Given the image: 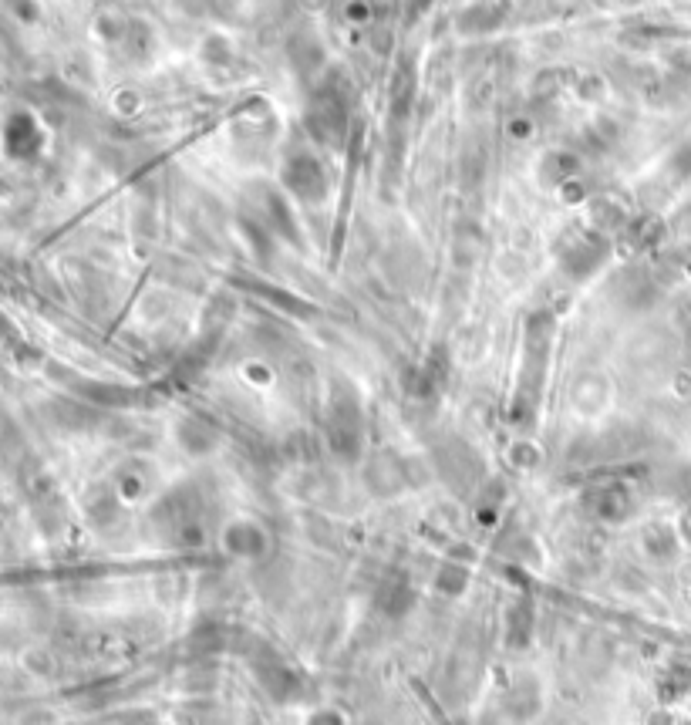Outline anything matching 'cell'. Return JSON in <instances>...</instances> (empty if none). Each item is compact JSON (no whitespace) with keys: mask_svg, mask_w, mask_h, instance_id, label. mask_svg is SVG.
Returning <instances> with one entry per match:
<instances>
[{"mask_svg":"<svg viewBox=\"0 0 691 725\" xmlns=\"http://www.w3.org/2000/svg\"><path fill=\"white\" fill-rule=\"evenodd\" d=\"M678 530H681V537L691 540V506L685 513H681V520H678Z\"/></svg>","mask_w":691,"mask_h":725,"instance_id":"obj_7","label":"cell"},{"mask_svg":"<svg viewBox=\"0 0 691 725\" xmlns=\"http://www.w3.org/2000/svg\"><path fill=\"white\" fill-rule=\"evenodd\" d=\"M587 506L597 520L614 523V520H624V516L631 513V496H627V489L617 486V483H597L587 493Z\"/></svg>","mask_w":691,"mask_h":725,"instance_id":"obj_1","label":"cell"},{"mask_svg":"<svg viewBox=\"0 0 691 725\" xmlns=\"http://www.w3.org/2000/svg\"><path fill=\"white\" fill-rule=\"evenodd\" d=\"M226 550L233 557H263L267 554V533L250 520L230 523L226 527Z\"/></svg>","mask_w":691,"mask_h":725,"instance_id":"obj_3","label":"cell"},{"mask_svg":"<svg viewBox=\"0 0 691 725\" xmlns=\"http://www.w3.org/2000/svg\"><path fill=\"white\" fill-rule=\"evenodd\" d=\"M368 486L378 496H392L405 486V462L395 452H375L368 462Z\"/></svg>","mask_w":691,"mask_h":725,"instance_id":"obj_2","label":"cell"},{"mask_svg":"<svg viewBox=\"0 0 691 725\" xmlns=\"http://www.w3.org/2000/svg\"><path fill=\"white\" fill-rule=\"evenodd\" d=\"M375 601H378V607L385 614H405L408 607L415 604V587L408 584L402 574L385 577L378 584V591H375Z\"/></svg>","mask_w":691,"mask_h":725,"instance_id":"obj_4","label":"cell"},{"mask_svg":"<svg viewBox=\"0 0 691 725\" xmlns=\"http://www.w3.org/2000/svg\"><path fill=\"white\" fill-rule=\"evenodd\" d=\"M644 550H648L651 557H658V560H665L671 550H675V533H671L668 527H648L644 530Z\"/></svg>","mask_w":691,"mask_h":725,"instance_id":"obj_6","label":"cell"},{"mask_svg":"<svg viewBox=\"0 0 691 725\" xmlns=\"http://www.w3.org/2000/svg\"><path fill=\"white\" fill-rule=\"evenodd\" d=\"M179 439H183V446L189 452H209V449H213V442H216V435H213L209 425L196 422V419H186L183 422V435H179Z\"/></svg>","mask_w":691,"mask_h":725,"instance_id":"obj_5","label":"cell"}]
</instances>
